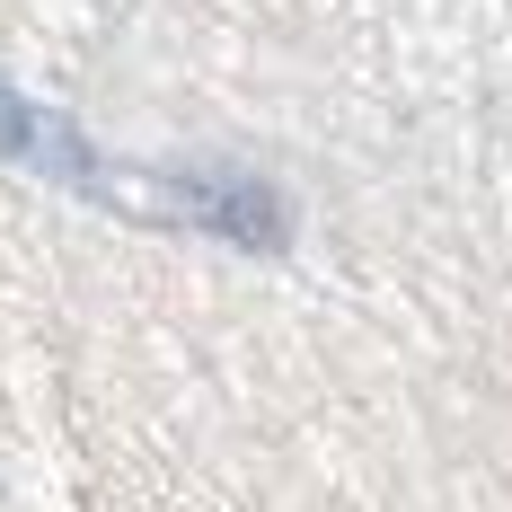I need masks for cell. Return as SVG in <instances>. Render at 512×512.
I'll list each match as a JSON object with an SVG mask.
<instances>
[{
  "label": "cell",
  "mask_w": 512,
  "mask_h": 512,
  "mask_svg": "<svg viewBox=\"0 0 512 512\" xmlns=\"http://www.w3.org/2000/svg\"><path fill=\"white\" fill-rule=\"evenodd\" d=\"M0 159H18V168H45L53 186H71V195H89V177H98V151L80 142V124H62L53 106L18 98L9 80H0Z\"/></svg>",
  "instance_id": "6da1fadb"
}]
</instances>
